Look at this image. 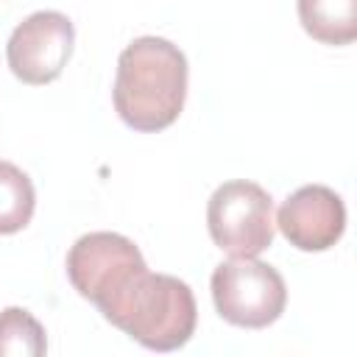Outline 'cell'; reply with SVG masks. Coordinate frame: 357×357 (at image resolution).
Masks as SVG:
<instances>
[{
    "label": "cell",
    "mask_w": 357,
    "mask_h": 357,
    "mask_svg": "<svg viewBox=\"0 0 357 357\" xmlns=\"http://www.w3.org/2000/svg\"><path fill=\"white\" fill-rule=\"evenodd\" d=\"M187 98V59L162 36H139L117 59L114 112L134 131L173 126Z\"/></svg>",
    "instance_id": "cell-1"
},
{
    "label": "cell",
    "mask_w": 357,
    "mask_h": 357,
    "mask_svg": "<svg viewBox=\"0 0 357 357\" xmlns=\"http://www.w3.org/2000/svg\"><path fill=\"white\" fill-rule=\"evenodd\" d=\"M103 318L151 351H173L192 337L198 307L187 282L145 271Z\"/></svg>",
    "instance_id": "cell-2"
},
{
    "label": "cell",
    "mask_w": 357,
    "mask_h": 357,
    "mask_svg": "<svg viewBox=\"0 0 357 357\" xmlns=\"http://www.w3.org/2000/svg\"><path fill=\"white\" fill-rule=\"evenodd\" d=\"M148 271L139 248L117 231H89L67 251V279L103 315Z\"/></svg>",
    "instance_id": "cell-3"
},
{
    "label": "cell",
    "mask_w": 357,
    "mask_h": 357,
    "mask_svg": "<svg viewBox=\"0 0 357 357\" xmlns=\"http://www.w3.org/2000/svg\"><path fill=\"white\" fill-rule=\"evenodd\" d=\"M212 301L223 321L243 329H265L284 312L287 284L282 273L257 257H231L212 271Z\"/></svg>",
    "instance_id": "cell-4"
},
{
    "label": "cell",
    "mask_w": 357,
    "mask_h": 357,
    "mask_svg": "<svg viewBox=\"0 0 357 357\" xmlns=\"http://www.w3.org/2000/svg\"><path fill=\"white\" fill-rule=\"evenodd\" d=\"M212 243L229 257H259L273 243V198L257 181H223L206 204Z\"/></svg>",
    "instance_id": "cell-5"
},
{
    "label": "cell",
    "mask_w": 357,
    "mask_h": 357,
    "mask_svg": "<svg viewBox=\"0 0 357 357\" xmlns=\"http://www.w3.org/2000/svg\"><path fill=\"white\" fill-rule=\"evenodd\" d=\"M75 28L61 11H33L8 36L6 59L11 73L31 86L50 84L73 56Z\"/></svg>",
    "instance_id": "cell-6"
},
{
    "label": "cell",
    "mask_w": 357,
    "mask_h": 357,
    "mask_svg": "<svg viewBox=\"0 0 357 357\" xmlns=\"http://www.w3.org/2000/svg\"><path fill=\"white\" fill-rule=\"evenodd\" d=\"M276 226L298 251H326L346 231L343 198L324 184L298 187L279 206Z\"/></svg>",
    "instance_id": "cell-7"
},
{
    "label": "cell",
    "mask_w": 357,
    "mask_h": 357,
    "mask_svg": "<svg viewBox=\"0 0 357 357\" xmlns=\"http://www.w3.org/2000/svg\"><path fill=\"white\" fill-rule=\"evenodd\" d=\"M301 28L321 45H349L357 39V0H298Z\"/></svg>",
    "instance_id": "cell-8"
},
{
    "label": "cell",
    "mask_w": 357,
    "mask_h": 357,
    "mask_svg": "<svg viewBox=\"0 0 357 357\" xmlns=\"http://www.w3.org/2000/svg\"><path fill=\"white\" fill-rule=\"evenodd\" d=\"M36 192L17 165L0 159V234H14L25 229L33 218Z\"/></svg>",
    "instance_id": "cell-9"
},
{
    "label": "cell",
    "mask_w": 357,
    "mask_h": 357,
    "mask_svg": "<svg viewBox=\"0 0 357 357\" xmlns=\"http://www.w3.org/2000/svg\"><path fill=\"white\" fill-rule=\"evenodd\" d=\"M45 351L42 324L22 307H6L0 312V357H42Z\"/></svg>",
    "instance_id": "cell-10"
}]
</instances>
